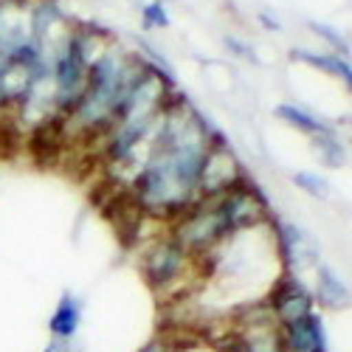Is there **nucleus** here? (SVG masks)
I'll list each match as a JSON object with an SVG mask.
<instances>
[{
	"instance_id": "obj_7",
	"label": "nucleus",
	"mask_w": 352,
	"mask_h": 352,
	"mask_svg": "<svg viewBox=\"0 0 352 352\" xmlns=\"http://www.w3.org/2000/svg\"><path fill=\"white\" fill-rule=\"evenodd\" d=\"M313 302L316 310H346L349 307V285L327 262H318L313 271Z\"/></svg>"
},
{
	"instance_id": "obj_8",
	"label": "nucleus",
	"mask_w": 352,
	"mask_h": 352,
	"mask_svg": "<svg viewBox=\"0 0 352 352\" xmlns=\"http://www.w3.org/2000/svg\"><path fill=\"white\" fill-rule=\"evenodd\" d=\"M79 327H82V302H79V296H74L71 290H63L60 302H56V307L48 318L51 341L71 344V341H76Z\"/></svg>"
},
{
	"instance_id": "obj_10",
	"label": "nucleus",
	"mask_w": 352,
	"mask_h": 352,
	"mask_svg": "<svg viewBox=\"0 0 352 352\" xmlns=\"http://www.w3.org/2000/svg\"><path fill=\"white\" fill-rule=\"evenodd\" d=\"M290 60L293 63H302V65H310L327 76H336L344 82V87L352 85V65L346 56H338L333 51H313V48H290Z\"/></svg>"
},
{
	"instance_id": "obj_6",
	"label": "nucleus",
	"mask_w": 352,
	"mask_h": 352,
	"mask_svg": "<svg viewBox=\"0 0 352 352\" xmlns=\"http://www.w3.org/2000/svg\"><path fill=\"white\" fill-rule=\"evenodd\" d=\"M279 338L285 352H330V336L321 310H313L305 318L279 327Z\"/></svg>"
},
{
	"instance_id": "obj_19",
	"label": "nucleus",
	"mask_w": 352,
	"mask_h": 352,
	"mask_svg": "<svg viewBox=\"0 0 352 352\" xmlns=\"http://www.w3.org/2000/svg\"><path fill=\"white\" fill-rule=\"evenodd\" d=\"M40 352H65V344H60V341H48Z\"/></svg>"
},
{
	"instance_id": "obj_17",
	"label": "nucleus",
	"mask_w": 352,
	"mask_h": 352,
	"mask_svg": "<svg viewBox=\"0 0 352 352\" xmlns=\"http://www.w3.org/2000/svg\"><path fill=\"white\" fill-rule=\"evenodd\" d=\"M256 20H259V25L265 28V32H282V23H279L271 12H259V14H256Z\"/></svg>"
},
{
	"instance_id": "obj_9",
	"label": "nucleus",
	"mask_w": 352,
	"mask_h": 352,
	"mask_svg": "<svg viewBox=\"0 0 352 352\" xmlns=\"http://www.w3.org/2000/svg\"><path fill=\"white\" fill-rule=\"evenodd\" d=\"M274 116H276L282 124H287L290 130H296V133H302V135H307V138L327 135V133H338V127H336L333 122L321 119V116H316L313 110H307V107H302V104H296V102H282V104H276Z\"/></svg>"
},
{
	"instance_id": "obj_14",
	"label": "nucleus",
	"mask_w": 352,
	"mask_h": 352,
	"mask_svg": "<svg viewBox=\"0 0 352 352\" xmlns=\"http://www.w3.org/2000/svg\"><path fill=\"white\" fill-rule=\"evenodd\" d=\"M141 25L146 32H158V28H169L172 25V17H169V6L164 0H150L141 12Z\"/></svg>"
},
{
	"instance_id": "obj_11",
	"label": "nucleus",
	"mask_w": 352,
	"mask_h": 352,
	"mask_svg": "<svg viewBox=\"0 0 352 352\" xmlns=\"http://www.w3.org/2000/svg\"><path fill=\"white\" fill-rule=\"evenodd\" d=\"M310 144H313L316 158H318L321 164H324L327 169H341V166H346L349 153H346V144L341 141V135H338V133L316 135V138H310Z\"/></svg>"
},
{
	"instance_id": "obj_15",
	"label": "nucleus",
	"mask_w": 352,
	"mask_h": 352,
	"mask_svg": "<svg viewBox=\"0 0 352 352\" xmlns=\"http://www.w3.org/2000/svg\"><path fill=\"white\" fill-rule=\"evenodd\" d=\"M223 48H226L231 56H237V60H245V63H251V65H262V56L254 51V45L245 43L243 37H237V34H223Z\"/></svg>"
},
{
	"instance_id": "obj_18",
	"label": "nucleus",
	"mask_w": 352,
	"mask_h": 352,
	"mask_svg": "<svg viewBox=\"0 0 352 352\" xmlns=\"http://www.w3.org/2000/svg\"><path fill=\"white\" fill-rule=\"evenodd\" d=\"M138 352H172V346H169V338H153L150 344H144Z\"/></svg>"
},
{
	"instance_id": "obj_5",
	"label": "nucleus",
	"mask_w": 352,
	"mask_h": 352,
	"mask_svg": "<svg viewBox=\"0 0 352 352\" xmlns=\"http://www.w3.org/2000/svg\"><path fill=\"white\" fill-rule=\"evenodd\" d=\"M265 307L268 313L274 316L276 327L282 324H290L296 318H305L316 310V302H313V293H310V285L302 279V276H290V274H282L271 290L265 293Z\"/></svg>"
},
{
	"instance_id": "obj_12",
	"label": "nucleus",
	"mask_w": 352,
	"mask_h": 352,
	"mask_svg": "<svg viewBox=\"0 0 352 352\" xmlns=\"http://www.w3.org/2000/svg\"><path fill=\"white\" fill-rule=\"evenodd\" d=\"M290 181H293V186H296L299 192H305V195H310V197H316V200H330V195H333L330 181L324 178V175L313 172V169H299V172H293V175H290Z\"/></svg>"
},
{
	"instance_id": "obj_2",
	"label": "nucleus",
	"mask_w": 352,
	"mask_h": 352,
	"mask_svg": "<svg viewBox=\"0 0 352 352\" xmlns=\"http://www.w3.org/2000/svg\"><path fill=\"white\" fill-rule=\"evenodd\" d=\"M166 231L197 259L231 237V228L220 212V197H197L181 217L166 226Z\"/></svg>"
},
{
	"instance_id": "obj_16",
	"label": "nucleus",
	"mask_w": 352,
	"mask_h": 352,
	"mask_svg": "<svg viewBox=\"0 0 352 352\" xmlns=\"http://www.w3.org/2000/svg\"><path fill=\"white\" fill-rule=\"evenodd\" d=\"M169 346H172V352H220V346L217 344H175V341H169Z\"/></svg>"
},
{
	"instance_id": "obj_4",
	"label": "nucleus",
	"mask_w": 352,
	"mask_h": 352,
	"mask_svg": "<svg viewBox=\"0 0 352 352\" xmlns=\"http://www.w3.org/2000/svg\"><path fill=\"white\" fill-rule=\"evenodd\" d=\"M248 178V172L240 155L231 150V144H209L206 158L197 178V197H220L231 189H237Z\"/></svg>"
},
{
	"instance_id": "obj_13",
	"label": "nucleus",
	"mask_w": 352,
	"mask_h": 352,
	"mask_svg": "<svg viewBox=\"0 0 352 352\" xmlns=\"http://www.w3.org/2000/svg\"><path fill=\"white\" fill-rule=\"evenodd\" d=\"M310 25V32L321 40V43H327L330 48H333V54H338V56H346L349 60V40L338 32L336 25H327V23H318V20H310L307 23Z\"/></svg>"
},
{
	"instance_id": "obj_1",
	"label": "nucleus",
	"mask_w": 352,
	"mask_h": 352,
	"mask_svg": "<svg viewBox=\"0 0 352 352\" xmlns=\"http://www.w3.org/2000/svg\"><path fill=\"white\" fill-rule=\"evenodd\" d=\"M138 271L155 296L166 302L181 299L197 282H203L197 256H192L178 240L169 237V231L155 234L141 245Z\"/></svg>"
},
{
	"instance_id": "obj_3",
	"label": "nucleus",
	"mask_w": 352,
	"mask_h": 352,
	"mask_svg": "<svg viewBox=\"0 0 352 352\" xmlns=\"http://www.w3.org/2000/svg\"><path fill=\"white\" fill-rule=\"evenodd\" d=\"M271 234H274V248H276L282 274L305 276L316 271V265L321 262V245L305 226L293 220H282V217H271Z\"/></svg>"
}]
</instances>
